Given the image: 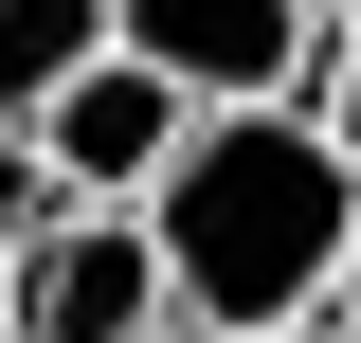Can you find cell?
I'll return each instance as SVG.
<instances>
[{"label": "cell", "mask_w": 361, "mask_h": 343, "mask_svg": "<svg viewBox=\"0 0 361 343\" xmlns=\"http://www.w3.org/2000/svg\"><path fill=\"white\" fill-rule=\"evenodd\" d=\"M343 235H361V163L307 109H199L180 163L145 181V253H163L180 343H289L343 307Z\"/></svg>", "instance_id": "6da1fadb"}, {"label": "cell", "mask_w": 361, "mask_h": 343, "mask_svg": "<svg viewBox=\"0 0 361 343\" xmlns=\"http://www.w3.org/2000/svg\"><path fill=\"white\" fill-rule=\"evenodd\" d=\"M109 54L163 73L180 109H307L325 18L307 0H109Z\"/></svg>", "instance_id": "7a4b0ae2"}, {"label": "cell", "mask_w": 361, "mask_h": 343, "mask_svg": "<svg viewBox=\"0 0 361 343\" xmlns=\"http://www.w3.org/2000/svg\"><path fill=\"white\" fill-rule=\"evenodd\" d=\"M0 325H18V343H180V307H163V253H145V217L54 199V235L0 271Z\"/></svg>", "instance_id": "3957f363"}, {"label": "cell", "mask_w": 361, "mask_h": 343, "mask_svg": "<svg viewBox=\"0 0 361 343\" xmlns=\"http://www.w3.org/2000/svg\"><path fill=\"white\" fill-rule=\"evenodd\" d=\"M180 127H199V109H180L163 73H127V54H90V73L54 90V109H37L18 145H37V181H54V199H90V217H145V181L180 163Z\"/></svg>", "instance_id": "277c9868"}, {"label": "cell", "mask_w": 361, "mask_h": 343, "mask_svg": "<svg viewBox=\"0 0 361 343\" xmlns=\"http://www.w3.org/2000/svg\"><path fill=\"white\" fill-rule=\"evenodd\" d=\"M90 54H109V0H0V127H37Z\"/></svg>", "instance_id": "5b68a950"}, {"label": "cell", "mask_w": 361, "mask_h": 343, "mask_svg": "<svg viewBox=\"0 0 361 343\" xmlns=\"http://www.w3.org/2000/svg\"><path fill=\"white\" fill-rule=\"evenodd\" d=\"M37 235H54V181H37V145H18V127H0V271H18V253H37Z\"/></svg>", "instance_id": "8992f818"}, {"label": "cell", "mask_w": 361, "mask_h": 343, "mask_svg": "<svg viewBox=\"0 0 361 343\" xmlns=\"http://www.w3.org/2000/svg\"><path fill=\"white\" fill-rule=\"evenodd\" d=\"M307 127H325V145H343V163H361V18H343V37H325V73H307Z\"/></svg>", "instance_id": "52a82bcc"}, {"label": "cell", "mask_w": 361, "mask_h": 343, "mask_svg": "<svg viewBox=\"0 0 361 343\" xmlns=\"http://www.w3.org/2000/svg\"><path fill=\"white\" fill-rule=\"evenodd\" d=\"M325 325H343V343H361V235H343V307H325Z\"/></svg>", "instance_id": "ba28073f"}, {"label": "cell", "mask_w": 361, "mask_h": 343, "mask_svg": "<svg viewBox=\"0 0 361 343\" xmlns=\"http://www.w3.org/2000/svg\"><path fill=\"white\" fill-rule=\"evenodd\" d=\"M307 18H325V37H343V18H361V0H307Z\"/></svg>", "instance_id": "9c48e42d"}, {"label": "cell", "mask_w": 361, "mask_h": 343, "mask_svg": "<svg viewBox=\"0 0 361 343\" xmlns=\"http://www.w3.org/2000/svg\"><path fill=\"white\" fill-rule=\"evenodd\" d=\"M289 343H343V325H289Z\"/></svg>", "instance_id": "30bf717a"}, {"label": "cell", "mask_w": 361, "mask_h": 343, "mask_svg": "<svg viewBox=\"0 0 361 343\" xmlns=\"http://www.w3.org/2000/svg\"><path fill=\"white\" fill-rule=\"evenodd\" d=\"M0 343H18V325H0Z\"/></svg>", "instance_id": "8fae6325"}]
</instances>
